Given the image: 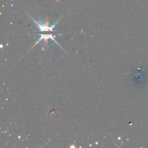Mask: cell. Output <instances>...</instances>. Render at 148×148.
<instances>
[{"instance_id": "cell-1", "label": "cell", "mask_w": 148, "mask_h": 148, "mask_svg": "<svg viewBox=\"0 0 148 148\" xmlns=\"http://www.w3.org/2000/svg\"><path fill=\"white\" fill-rule=\"evenodd\" d=\"M28 17H30V18H31V20L34 22V23H36V24L37 25V27L39 28V31H40V32H43V31L56 32V30H54V26L56 24L53 25V26H49L48 25V22H45L44 23H43V24H42L40 22H38V21H36V20H34V19H33V17H30L29 14H28Z\"/></svg>"}]
</instances>
